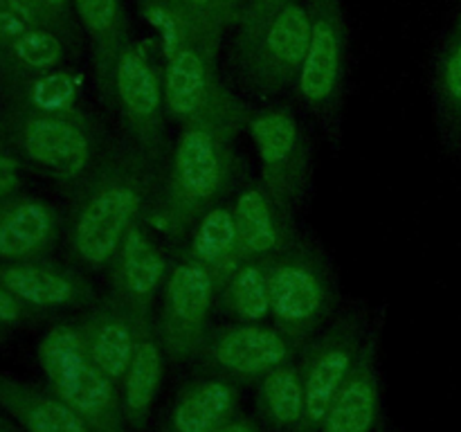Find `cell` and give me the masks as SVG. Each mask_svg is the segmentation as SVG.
<instances>
[{
  "mask_svg": "<svg viewBox=\"0 0 461 432\" xmlns=\"http://www.w3.org/2000/svg\"><path fill=\"white\" fill-rule=\"evenodd\" d=\"M167 165L131 142L111 138L97 165L70 192L66 241L81 268H111L126 232L158 210Z\"/></svg>",
  "mask_w": 461,
  "mask_h": 432,
  "instance_id": "6da1fadb",
  "label": "cell"
},
{
  "mask_svg": "<svg viewBox=\"0 0 461 432\" xmlns=\"http://www.w3.org/2000/svg\"><path fill=\"white\" fill-rule=\"evenodd\" d=\"M246 104L216 81L207 102L180 124L167 165L165 189L153 216L174 238H185L210 207L223 202L239 176L237 140L248 126Z\"/></svg>",
  "mask_w": 461,
  "mask_h": 432,
  "instance_id": "7a4b0ae2",
  "label": "cell"
},
{
  "mask_svg": "<svg viewBox=\"0 0 461 432\" xmlns=\"http://www.w3.org/2000/svg\"><path fill=\"white\" fill-rule=\"evenodd\" d=\"M270 318L291 340L311 336L336 306V291L324 256L309 243L291 238L264 261Z\"/></svg>",
  "mask_w": 461,
  "mask_h": 432,
  "instance_id": "3957f363",
  "label": "cell"
},
{
  "mask_svg": "<svg viewBox=\"0 0 461 432\" xmlns=\"http://www.w3.org/2000/svg\"><path fill=\"white\" fill-rule=\"evenodd\" d=\"M39 358L59 399L97 430L115 432L117 399L113 381L90 360L77 324L50 328L41 340Z\"/></svg>",
  "mask_w": 461,
  "mask_h": 432,
  "instance_id": "277c9868",
  "label": "cell"
},
{
  "mask_svg": "<svg viewBox=\"0 0 461 432\" xmlns=\"http://www.w3.org/2000/svg\"><path fill=\"white\" fill-rule=\"evenodd\" d=\"M102 126L86 112L39 115L27 112L18 124L23 156L43 174L72 189L93 171L108 144Z\"/></svg>",
  "mask_w": 461,
  "mask_h": 432,
  "instance_id": "5b68a950",
  "label": "cell"
},
{
  "mask_svg": "<svg viewBox=\"0 0 461 432\" xmlns=\"http://www.w3.org/2000/svg\"><path fill=\"white\" fill-rule=\"evenodd\" d=\"M248 130L259 156L261 184L275 205L291 219L309 184V140L297 117L286 106L250 112Z\"/></svg>",
  "mask_w": 461,
  "mask_h": 432,
  "instance_id": "8992f818",
  "label": "cell"
},
{
  "mask_svg": "<svg viewBox=\"0 0 461 432\" xmlns=\"http://www.w3.org/2000/svg\"><path fill=\"white\" fill-rule=\"evenodd\" d=\"M255 43L243 58V81L248 93L277 97L297 86L311 40V16L302 4L286 3L266 16L257 30Z\"/></svg>",
  "mask_w": 461,
  "mask_h": 432,
  "instance_id": "52a82bcc",
  "label": "cell"
},
{
  "mask_svg": "<svg viewBox=\"0 0 461 432\" xmlns=\"http://www.w3.org/2000/svg\"><path fill=\"white\" fill-rule=\"evenodd\" d=\"M111 108L117 111L124 135L151 156L167 160V106L162 76L147 52L129 45L120 54L113 79Z\"/></svg>",
  "mask_w": 461,
  "mask_h": 432,
  "instance_id": "ba28073f",
  "label": "cell"
},
{
  "mask_svg": "<svg viewBox=\"0 0 461 432\" xmlns=\"http://www.w3.org/2000/svg\"><path fill=\"white\" fill-rule=\"evenodd\" d=\"M216 282L205 266L185 256L167 273L156 331L171 356L194 354L207 336Z\"/></svg>",
  "mask_w": 461,
  "mask_h": 432,
  "instance_id": "9c48e42d",
  "label": "cell"
},
{
  "mask_svg": "<svg viewBox=\"0 0 461 432\" xmlns=\"http://www.w3.org/2000/svg\"><path fill=\"white\" fill-rule=\"evenodd\" d=\"M360 328L358 315L342 318L311 349L302 374L304 421L309 426H320L324 421L329 405L354 369L360 351Z\"/></svg>",
  "mask_w": 461,
  "mask_h": 432,
  "instance_id": "30bf717a",
  "label": "cell"
},
{
  "mask_svg": "<svg viewBox=\"0 0 461 432\" xmlns=\"http://www.w3.org/2000/svg\"><path fill=\"white\" fill-rule=\"evenodd\" d=\"M345 81V52L336 16L318 12L311 16V40L304 66L297 79L302 102L327 124H336L342 106Z\"/></svg>",
  "mask_w": 461,
  "mask_h": 432,
  "instance_id": "8fae6325",
  "label": "cell"
},
{
  "mask_svg": "<svg viewBox=\"0 0 461 432\" xmlns=\"http://www.w3.org/2000/svg\"><path fill=\"white\" fill-rule=\"evenodd\" d=\"M167 273L169 266L149 234L147 220L135 223L111 264V295L138 322H147L151 320V306L165 286Z\"/></svg>",
  "mask_w": 461,
  "mask_h": 432,
  "instance_id": "7c38bea8",
  "label": "cell"
},
{
  "mask_svg": "<svg viewBox=\"0 0 461 432\" xmlns=\"http://www.w3.org/2000/svg\"><path fill=\"white\" fill-rule=\"evenodd\" d=\"M201 349L216 367L234 376H266L291 360V338L261 322H237L207 331Z\"/></svg>",
  "mask_w": 461,
  "mask_h": 432,
  "instance_id": "4fadbf2b",
  "label": "cell"
},
{
  "mask_svg": "<svg viewBox=\"0 0 461 432\" xmlns=\"http://www.w3.org/2000/svg\"><path fill=\"white\" fill-rule=\"evenodd\" d=\"M0 284L30 309H79L99 300L81 270L45 259L7 261L0 266Z\"/></svg>",
  "mask_w": 461,
  "mask_h": 432,
  "instance_id": "5bb4252c",
  "label": "cell"
},
{
  "mask_svg": "<svg viewBox=\"0 0 461 432\" xmlns=\"http://www.w3.org/2000/svg\"><path fill=\"white\" fill-rule=\"evenodd\" d=\"M140 322L108 292L97 300L90 313L81 320L79 331L84 336L90 360L111 381L124 378L138 342Z\"/></svg>",
  "mask_w": 461,
  "mask_h": 432,
  "instance_id": "9a60e30c",
  "label": "cell"
},
{
  "mask_svg": "<svg viewBox=\"0 0 461 432\" xmlns=\"http://www.w3.org/2000/svg\"><path fill=\"white\" fill-rule=\"evenodd\" d=\"M54 207L36 198H0V259H41L59 238Z\"/></svg>",
  "mask_w": 461,
  "mask_h": 432,
  "instance_id": "2e32d148",
  "label": "cell"
},
{
  "mask_svg": "<svg viewBox=\"0 0 461 432\" xmlns=\"http://www.w3.org/2000/svg\"><path fill=\"white\" fill-rule=\"evenodd\" d=\"M232 212L241 259L266 261L295 238L291 219L275 205L264 184L243 187L234 198Z\"/></svg>",
  "mask_w": 461,
  "mask_h": 432,
  "instance_id": "e0dca14e",
  "label": "cell"
},
{
  "mask_svg": "<svg viewBox=\"0 0 461 432\" xmlns=\"http://www.w3.org/2000/svg\"><path fill=\"white\" fill-rule=\"evenodd\" d=\"M216 81L219 79L207 54L198 45L185 40L171 57H167L162 72L167 115L178 124H185L207 102Z\"/></svg>",
  "mask_w": 461,
  "mask_h": 432,
  "instance_id": "ac0fdd59",
  "label": "cell"
},
{
  "mask_svg": "<svg viewBox=\"0 0 461 432\" xmlns=\"http://www.w3.org/2000/svg\"><path fill=\"white\" fill-rule=\"evenodd\" d=\"M189 259L205 266L216 282V291L228 274L241 264L239 256L237 223L232 207L219 202L210 207L189 230Z\"/></svg>",
  "mask_w": 461,
  "mask_h": 432,
  "instance_id": "d6986e66",
  "label": "cell"
},
{
  "mask_svg": "<svg viewBox=\"0 0 461 432\" xmlns=\"http://www.w3.org/2000/svg\"><path fill=\"white\" fill-rule=\"evenodd\" d=\"M376 418V381L372 372V356L365 351L342 382L329 412L324 432H369Z\"/></svg>",
  "mask_w": 461,
  "mask_h": 432,
  "instance_id": "ffe728a7",
  "label": "cell"
},
{
  "mask_svg": "<svg viewBox=\"0 0 461 432\" xmlns=\"http://www.w3.org/2000/svg\"><path fill=\"white\" fill-rule=\"evenodd\" d=\"M75 4L81 22L97 43L95 70H97L99 94H102V102L111 108L115 66L120 54L124 52V48L115 40L117 25H120V3L117 0H75Z\"/></svg>",
  "mask_w": 461,
  "mask_h": 432,
  "instance_id": "44dd1931",
  "label": "cell"
},
{
  "mask_svg": "<svg viewBox=\"0 0 461 432\" xmlns=\"http://www.w3.org/2000/svg\"><path fill=\"white\" fill-rule=\"evenodd\" d=\"M162 376V356L151 331V320L140 322L138 342L133 358L124 374V408L131 421L142 423L144 414L151 408L153 396Z\"/></svg>",
  "mask_w": 461,
  "mask_h": 432,
  "instance_id": "7402d4cb",
  "label": "cell"
},
{
  "mask_svg": "<svg viewBox=\"0 0 461 432\" xmlns=\"http://www.w3.org/2000/svg\"><path fill=\"white\" fill-rule=\"evenodd\" d=\"M232 385L225 381H203L185 392L171 414L174 432H214L234 408Z\"/></svg>",
  "mask_w": 461,
  "mask_h": 432,
  "instance_id": "603a6c76",
  "label": "cell"
},
{
  "mask_svg": "<svg viewBox=\"0 0 461 432\" xmlns=\"http://www.w3.org/2000/svg\"><path fill=\"white\" fill-rule=\"evenodd\" d=\"M221 304L239 322H264L270 315L264 261L243 259L216 291Z\"/></svg>",
  "mask_w": 461,
  "mask_h": 432,
  "instance_id": "cb8c5ba5",
  "label": "cell"
},
{
  "mask_svg": "<svg viewBox=\"0 0 461 432\" xmlns=\"http://www.w3.org/2000/svg\"><path fill=\"white\" fill-rule=\"evenodd\" d=\"M437 111L446 142L461 144V30L453 36L437 70Z\"/></svg>",
  "mask_w": 461,
  "mask_h": 432,
  "instance_id": "d4e9b609",
  "label": "cell"
},
{
  "mask_svg": "<svg viewBox=\"0 0 461 432\" xmlns=\"http://www.w3.org/2000/svg\"><path fill=\"white\" fill-rule=\"evenodd\" d=\"M261 400L266 414L277 426H293L304 418V385L302 376L291 364L273 369L261 382Z\"/></svg>",
  "mask_w": 461,
  "mask_h": 432,
  "instance_id": "484cf974",
  "label": "cell"
},
{
  "mask_svg": "<svg viewBox=\"0 0 461 432\" xmlns=\"http://www.w3.org/2000/svg\"><path fill=\"white\" fill-rule=\"evenodd\" d=\"M30 112L39 115H70L79 112V79L68 70L39 72L25 90Z\"/></svg>",
  "mask_w": 461,
  "mask_h": 432,
  "instance_id": "4316f807",
  "label": "cell"
},
{
  "mask_svg": "<svg viewBox=\"0 0 461 432\" xmlns=\"http://www.w3.org/2000/svg\"><path fill=\"white\" fill-rule=\"evenodd\" d=\"M0 399L14 410L30 432H61L57 426L59 396H39L12 382H0Z\"/></svg>",
  "mask_w": 461,
  "mask_h": 432,
  "instance_id": "83f0119b",
  "label": "cell"
},
{
  "mask_svg": "<svg viewBox=\"0 0 461 432\" xmlns=\"http://www.w3.org/2000/svg\"><path fill=\"white\" fill-rule=\"evenodd\" d=\"M14 58L30 72L57 70L63 61V43L54 32L30 27L12 40Z\"/></svg>",
  "mask_w": 461,
  "mask_h": 432,
  "instance_id": "f1b7e54d",
  "label": "cell"
},
{
  "mask_svg": "<svg viewBox=\"0 0 461 432\" xmlns=\"http://www.w3.org/2000/svg\"><path fill=\"white\" fill-rule=\"evenodd\" d=\"M144 16H147V21L151 22L156 30H160L162 52H165V57H171V54L187 40L185 21L176 9L165 7V4H151V7H147Z\"/></svg>",
  "mask_w": 461,
  "mask_h": 432,
  "instance_id": "f546056e",
  "label": "cell"
},
{
  "mask_svg": "<svg viewBox=\"0 0 461 432\" xmlns=\"http://www.w3.org/2000/svg\"><path fill=\"white\" fill-rule=\"evenodd\" d=\"M21 187V160L0 151V198L12 196Z\"/></svg>",
  "mask_w": 461,
  "mask_h": 432,
  "instance_id": "4dcf8cb0",
  "label": "cell"
},
{
  "mask_svg": "<svg viewBox=\"0 0 461 432\" xmlns=\"http://www.w3.org/2000/svg\"><path fill=\"white\" fill-rule=\"evenodd\" d=\"M25 309L30 306L23 304L16 295L7 291V288L0 284V324H16L25 318Z\"/></svg>",
  "mask_w": 461,
  "mask_h": 432,
  "instance_id": "1f68e13d",
  "label": "cell"
},
{
  "mask_svg": "<svg viewBox=\"0 0 461 432\" xmlns=\"http://www.w3.org/2000/svg\"><path fill=\"white\" fill-rule=\"evenodd\" d=\"M214 432H257L255 428L248 426V423H225V426H219Z\"/></svg>",
  "mask_w": 461,
  "mask_h": 432,
  "instance_id": "d6a6232c",
  "label": "cell"
},
{
  "mask_svg": "<svg viewBox=\"0 0 461 432\" xmlns=\"http://www.w3.org/2000/svg\"><path fill=\"white\" fill-rule=\"evenodd\" d=\"M185 4H187L189 9H194V12H198V9H205V7H210L212 3H214V0H183Z\"/></svg>",
  "mask_w": 461,
  "mask_h": 432,
  "instance_id": "836d02e7",
  "label": "cell"
},
{
  "mask_svg": "<svg viewBox=\"0 0 461 432\" xmlns=\"http://www.w3.org/2000/svg\"><path fill=\"white\" fill-rule=\"evenodd\" d=\"M68 0H36V4H41V7H48V9H61L66 7Z\"/></svg>",
  "mask_w": 461,
  "mask_h": 432,
  "instance_id": "e575fe53",
  "label": "cell"
},
{
  "mask_svg": "<svg viewBox=\"0 0 461 432\" xmlns=\"http://www.w3.org/2000/svg\"><path fill=\"white\" fill-rule=\"evenodd\" d=\"M288 0H259V4L264 9H275V12H277L279 7H284V4H286Z\"/></svg>",
  "mask_w": 461,
  "mask_h": 432,
  "instance_id": "d590c367",
  "label": "cell"
}]
</instances>
